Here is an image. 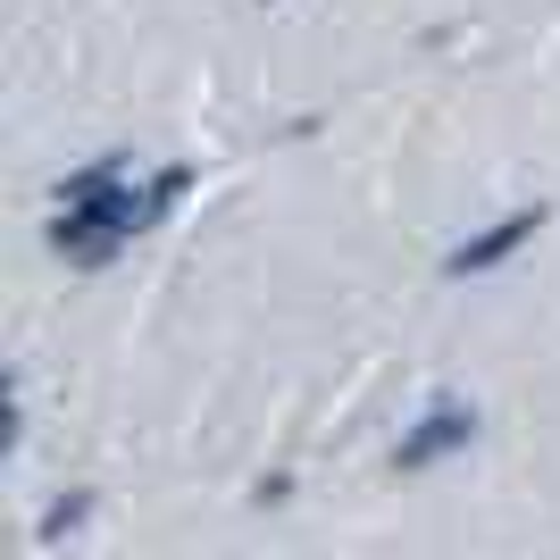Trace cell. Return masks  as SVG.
<instances>
[{"label":"cell","instance_id":"cell-1","mask_svg":"<svg viewBox=\"0 0 560 560\" xmlns=\"http://www.w3.org/2000/svg\"><path fill=\"white\" fill-rule=\"evenodd\" d=\"M468 435H477V410H435V419H427L419 435L394 452V468H427V460H444V452H452V444H468Z\"/></svg>","mask_w":560,"mask_h":560}]
</instances>
